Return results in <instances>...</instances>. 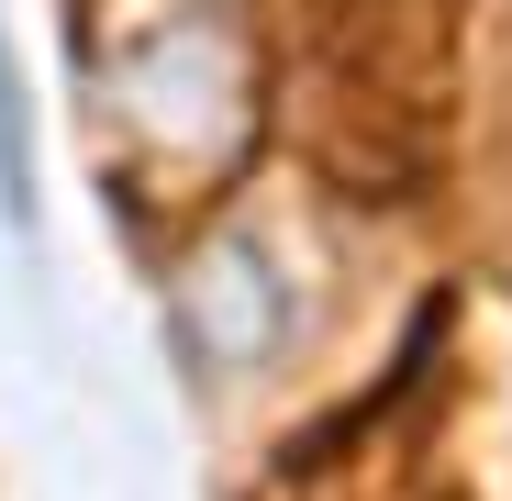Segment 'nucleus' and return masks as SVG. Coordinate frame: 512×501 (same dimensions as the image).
I'll return each mask as SVG.
<instances>
[{
    "label": "nucleus",
    "mask_w": 512,
    "mask_h": 501,
    "mask_svg": "<svg viewBox=\"0 0 512 501\" xmlns=\"http://www.w3.org/2000/svg\"><path fill=\"white\" fill-rule=\"evenodd\" d=\"M90 78L101 123H123V179L145 201L223 190L268 112V56L245 0H112V23L90 34Z\"/></svg>",
    "instance_id": "obj_1"
},
{
    "label": "nucleus",
    "mask_w": 512,
    "mask_h": 501,
    "mask_svg": "<svg viewBox=\"0 0 512 501\" xmlns=\"http://www.w3.org/2000/svg\"><path fill=\"white\" fill-rule=\"evenodd\" d=\"M435 112H446V34L423 23V0H368L357 23H334L312 67V156L357 201H390L435 167Z\"/></svg>",
    "instance_id": "obj_2"
},
{
    "label": "nucleus",
    "mask_w": 512,
    "mask_h": 501,
    "mask_svg": "<svg viewBox=\"0 0 512 501\" xmlns=\"http://www.w3.org/2000/svg\"><path fill=\"white\" fill-rule=\"evenodd\" d=\"M468 179H479V245L512 268V0L479 12V78H468Z\"/></svg>",
    "instance_id": "obj_3"
},
{
    "label": "nucleus",
    "mask_w": 512,
    "mask_h": 501,
    "mask_svg": "<svg viewBox=\"0 0 512 501\" xmlns=\"http://www.w3.org/2000/svg\"><path fill=\"white\" fill-rule=\"evenodd\" d=\"M0 223H34V134H23V78L0 45Z\"/></svg>",
    "instance_id": "obj_5"
},
{
    "label": "nucleus",
    "mask_w": 512,
    "mask_h": 501,
    "mask_svg": "<svg viewBox=\"0 0 512 501\" xmlns=\"http://www.w3.org/2000/svg\"><path fill=\"white\" fill-rule=\"evenodd\" d=\"M179 301H190V346L212 368H256L279 346V290H268V268H256V245H212Z\"/></svg>",
    "instance_id": "obj_4"
}]
</instances>
